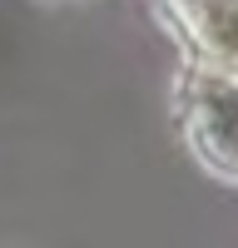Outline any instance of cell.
<instances>
[{
	"mask_svg": "<svg viewBox=\"0 0 238 248\" xmlns=\"http://www.w3.org/2000/svg\"><path fill=\"white\" fill-rule=\"evenodd\" d=\"M184 129H189V144L193 154L213 164L218 174L238 179V75L228 70H213V65H198L184 75Z\"/></svg>",
	"mask_w": 238,
	"mask_h": 248,
	"instance_id": "cell-1",
	"label": "cell"
},
{
	"mask_svg": "<svg viewBox=\"0 0 238 248\" xmlns=\"http://www.w3.org/2000/svg\"><path fill=\"white\" fill-rule=\"evenodd\" d=\"M169 10L204 65L238 75V0H169Z\"/></svg>",
	"mask_w": 238,
	"mask_h": 248,
	"instance_id": "cell-2",
	"label": "cell"
}]
</instances>
